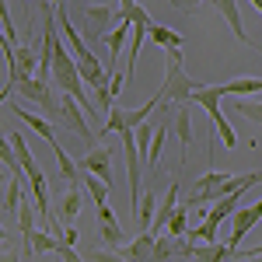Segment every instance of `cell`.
<instances>
[{
	"instance_id": "24",
	"label": "cell",
	"mask_w": 262,
	"mask_h": 262,
	"mask_svg": "<svg viewBox=\"0 0 262 262\" xmlns=\"http://www.w3.org/2000/svg\"><path fill=\"white\" fill-rule=\"evenodd\" d=\"M168 234H185L189 231V210H182V206H175V213L168 217V227H164Z\"/></svg>"
},
{
	"instance_id": "5",
	"label": "cell",
	"mask_w": 262,
	"mask_h": 262,
	"mask_svg": "<svg viewBox=\"0 0 262 262\" xmlns=\"http://www.w3.org/2000/svg\"><path fill=\"white\" fill-rule=\"evenodd\" d=\"M60 116L70 122V129H74V133H77V137H81L88 147H95V133H91V126H88V112H84V105L74 98V95H67V91H63Z\"/></svg>"
},
{
	"instance_id": "12",
	"label": "cell",
	"mask_w": 262,
	"mask_h": 262,
	"mask_svg": "<svg viewBox=\"0 0 262 262\" xmlns=\"http://www.w3.org/2000/svg\"><path fill=\"white\" fill-rule=\"evenodd\" d=\"M98 224H101V242L108 245V248H119V245L126 242V231H122V224L116 221V213L108 210V203L98 206Z\"/></svg>"
},
{
	"instance_id": "2",
	"label": "cell",
	"mask_w": 262,
	"mask_h": 262,
	"mask_svg": "<svg viewBox=\"0 0 262 262\" xmlns=\"http://www.w3.org/2000/svg\"><path fill=\"white\" fill-rule=\"evenodd\" d=\"M221 98H224V84H196L192 88V98H189V105H200V108H206V116L213 119V129H217V137H221L231 150L238 147V137H234V129H231V122L224 119V112H221Z\"/></svg>"
},
{
	"instance_id": "7",
	"label": "cell",
	"mask_w": 262,
	"mask_h": 262,
	"mask_svg": "<svg viewBox=\"0 0 262 262\" xmlns=\"http://www.w3.org/2000/svg\"><path fill=\"white\" fill-rule=\"evenodd\" d=\"M259 221H262V200L252 203V206H238V210H234V224H231V238H227V245L238 248V245L248 238V231H252Z\"/></svg>"
},
{
	"instance_id": "1",
	"label": "cell",
	"mask_w": 262,
	"mask_h": 262,
	"mask_svg": "<svg viewBox=\"0 0 262 262\" xmlns=\"http://www.w3.org/2000/svg\"><path fill=\"white\" fill-rule=\"evenodd\" d=\"M168 53V67H164V84L158 88V95H154V101L161 105V101H175V105H182V101L192 98V77L185 74V63H182V49H164Z\"/></svg>"
},
{
	"instance_id": "20",
	"label": "cell",
	"mask_w": 262,
	"mask_h": 262,
	"mask_svg": "<svg viewBox=\"0 0 262 262\" xmlns=\"http://www.w3.org/2000/svg\"><path fill=\"white\" fill-rule=\"evenodd\" d=\"M77 213H81V189H77V185H70V189H67V196H63V203H60V221H63V227L77 221Z\"/></svg>"
},
{
	"instance_id": "25",
	"label": "cell",
	"mask_w": 262,
	"mask_h": 262,
	"mask_svg": "<svg viewBox=\"0 0 262 262\" xmlns=\"http://www.w3.org/2000/svg\"><path fill=\"white\" fill-rule=\"evenodd\" d=\"M185 238H189V242H217V224L203 221L200 227H192V231H185Z\"/></svg>"
},
{
	"instance_id": "15",
	"label": "cell",
	"mask_w": 262,
	"mask_h": 262,
	"mask_svg": "<svg viewBox=\"0 0 262 262\" xmlns=\"http://www.w3.org/2000/svg\"><path fill=\"white\" fill-rule=\"evenodd\" d=\"M217 11L224 14V21L234 28V35L245 42V46H252V39H248V32H245V25H242V11H238V0H210Z\"/></svg>"
},
{
	"instance_id": "23",
	"label": "cell",
	"mask_w": 262,
	"mask_h": 262,
	"mask_svg": "<svg viewBox=\"0 0 262 262\" xmlns=\"http://www.w3.org/2000/svg\"><path fill=\"white\" fill-rule=\"evenodd\" d=\"M0 161H4V168H11V175H25V168L18 161V150H14L7 133H0Z\"/></svg>"
},
{
	"instance_id": "26",
	"label": "cell",
	"mask_w": 262,
	"mask_h": 262,
	"mask_svg": "<svg viewBox=\"0 0 262 262\" xmlns=\"http://www.w3.org/2000/svg\"><path fill=\"white\" fill-rule=\"evenodd\" d=\"M231 105H234V112H242L245 119L262 126V101H231Z\"/></svg>"
},
{
	"instance_id": "27",
	"label": "cell",
	"mask_w": 262,
	"mask_h": 262,
	"mask_svg": "<svg viewBox=\"0 0 262 262\" xmlns=\"http://www.w3.org/2000/svg\"><path fill=\"white\" fill-rule=\"evenodd\" d=\"M0 25H4V32L11 35V42L18 46V28H14V18H11V7H7V0H0Z\"/></svg>"
},
{
	"instance_id": "30",
	"label": "cell",
	"mask_w": 262,
	"mask_h": 262,
	"mask_svg": "<svg viewBox=\"0 0 262 262\" xmlns=\"http://www.w3.org/2000/svg\"><path fill=\"white\" fill-rule=\"evenodd\" d=\"M11 95H14V81H7L4 88H0V105H4V101L11 98Z\"/></svg>"
},
{
	"instance_id": "3",
	"label": "cell",
	"mask_w": 262,
	"mask_h": 262,
	"mask_svg": "<svg viewBox=\"0 0 262 262\" xmlns=\"http://www.w3.org/2000/svg\"><path fill=\"white\" fill-rule=\"evenodd\" d=\"M158 108V101H143L140 108H126V105H112L108 108V122H105V129L101 133H126V129H137L140 122H147V116Z\"/></svg>"
},
{
	"instance_id": "32",
	"label": "cell",
	"mask_w": 262,
	"mask_h": 262,
	"mask_svg": "<svg viewBox=\"0 0 262 262\" xmlns=\"http://www.w3.org/2000/svg\"><path fill=\"white\" fill-rule=\"evenodd\" d=\"M252 4H255V11H259V14H262V0H252Z\"/></svg>"
},
{
	"instance_id": "31",
	"label": "cell",
	"mask_w": 262,
	"mask_h": 262,
	"mask_svg": "<svg viewBox=\"0 0 262 262\" xmlns=\"http://www.w3.org/2000/svg\"><path fill=\"white\" fill-rule=\"evenodd\" d=\"M7 242V227H4V224H0V245Z\"/></svg>"
},
{
	"instance_id": "8",
	"label": "cell",
	"mask_w": 262,
	"mask_h": 262,
	"mask_svg": "<svg viewBox=\"0 0 262 262\" xmlns=\"http://www.w3.org/2000/svg\"><path fill=\"white\" fill-rule=\"evenodd\" d=\"M39 70V56H35V42H18L14 46V70H11V81L18 84L25 77H35Z\"/></svg>"
},
{
	"instance_id": "10",
	"label": "cell",
	"mask_w": 262,
	"mask_h": 262,
	"mask_svg": "<svg viewBox=\"0 0 262 262\" xmlns=\"http://www.w3.org/2000/svg\"><path fill=\"white\" fill-rule=\"evenodd\" d=\"M11 112H14V116H18V119L25 122L28 129H35V133H39V137H42L46 143H49V147H60V137H56V129H53L49 122L42 119L39 112H28V108H21V105H14V101H11Z\"/></svg>"
},
{
	"instance_id": "33",
	"label": "cell",
	"mask_w": 262,
	"mask_h": 262,
	"mask_svg": "<svg viewBox=\"0 0 262 262\" xmlns=\"http://www.w3.org/2000/svg\"><path fill=\"white\" fill-rule=\"evenodd\" d=\"M0 168H4V161H0Z\"/></svg>"
},
{
	"instance_id": "19",
	"label": "cell",
	"mask_w": 262,
	"mask_h": 262,
	"mask_svg": "<svg viewBox=\"0 0 262 262\" xmlns=\"http://www.w3.org/2000/svg\"><path fill=\"white\" fill-rule=\"evenodd\" d=\"M231 95H238V98H245V95H262V77H238V81L224 84V98H231Z\"/></svg>"
},
{
	"instance_id": "9",
	"label": "cell",
	"mask_w": 262,
	"mask_h": 262,
	"mask_svg": "<svg viewBox=\"0 0 262 262\" xmlns=\"http://www.w3.org/2000/svg\"><path fill=\"white\" fill-rule=\"evenodd\" d=\"M154 259H192V242L185 234H168L154 242Z\"/></svg>"
},
{
	"instance_id": "28",
	"label": "cell",
	"mask_w": 262,
	"mask_h": 262,
	"mask_svg": "<svg viewBox=\"0 0 262 262\" xmlns=\"http://www.w3.org/2000/svg\"><path fill=\"white\" fill-rule=\"evenodd\" d=\"M200 4H203V0H171V7H179V11H185V14H196Z\"/></svg>"
},
{
	"instance_id": "11",
	"label": "cell",
	"mask_w": 262,
	"mask_h": 262,
	"mask_svg": "<svg viewBox=\"0 0 262 262\" xmlns=\"http://www.w3.org/2000/svg\"><path fill=\"white\" fill-rule=\"evenodd\" d=\"M81 168L84 171H95L101 182L112 185V150L108 147H91L88 158H81Z\"/></svg>"
},
{
	"instance_id": "16",
	"label": "cell",
	"mask_w": 262,
	"mask_h": 262,
	"mask_svg": "<svg viewBox=\"0 0 262 262\" xmlns=\"http://www.w3.org/2000/svg\"><path fill=\"white\" fill-rule=\"evenodd\" d=\"M154 203H158V192H154V185H150V189L143 185L140 203H137V210H133V221H137V227H140V231H147V227H150V221H154Z\"/></svg>"
},
{
	"instance_id": "17",
	"label": "cell",
	"mask_w": 262,
	"mask_h": 262,
	"mask_svg": "<svg viewBox=\"0 0 262 262\" xmlns=\"http://www.w3.org/2000/svg\"><path fill=\"white\" fill-rule=\"evenodd\" d=\"M147 35H150L154 46H161V49H182V46H185V39H182L179 32H171V28H164V25H150Z\"/></svg>"
},
{
	"instance_id": "22",
	"label": "cell",
	"mask_w": 262,
	"mask_h": 262,
	"mask_svg": "<svg viewBox=\"0 0 262 262\" xmlns=\"http://www.w3.org/2000/svg\"><path fill=\"white\" fill-rule=\"evenodd\" d=\"M53 154H56V164H60V171H63V179H67V185H81V171H77L74 158L63 150V143H60V147H53Z\"/></svg>"
},
{
	"instance_id": "18",
	"label": "cell",
	"mask_w": 262,
	"mask_h": 262,
	"mask_svg": "<svg viewBox=\"0 0 262 262\" xmlns=\"http://www.w3.org/2000/svg\"><path fill=\"white\" fill-rule=\"evenodd\" d=\"M164 140H168V126H154V137H150V150H147V171H150V179H154V171H158V161H161V150H164Z\"/></svg>"
},
{
	"instance_id": "6",
	"label": "cell",
	"mask_w": 262,
	"mask_h": 262,
	"mask_svg": "<svg viewBox=\"0 0 262 262\" xmlns=\"http://www.w3.org/2000/svg\"><path fill=\"white\" fill-rule=\"evenodd\" d=\"M14 91H18V95H25L28 101H35L42 112H49V116H60V101L53 98V91L46 88V81H42V77H39V81H35V77H25V81L14 84Z\"/></svg>"
},
{
	"instance_id": "4",
	"label": "cell",
	"mask_w": 262,
	"mask_h": 262,
	"mask_svg": "<svg viewBox=\"0 0 262 262\" xmlns=\"http://www.w3.org/2000/svg\"><path fill=\"white\" fill-rule=\"evenodd\" d=\"M119 18L112 7H105V4H88L84 7V39L88 42H98V39H105L108 35V28H112V21Z\"/></svg>"
},
{
	"instance_id": "13",
	"label": "cell",
	"mask_w": 262,
	"mask_h": 262,
	"mask_svg": "<svg viewBox=\"0 0 262 262\" xmlns=\"http://www.w3.org/2000/svg\"><path fill=\"white\" fill-rule=\"evenodd\" d=\"M154 242H158V234L147 227V231H140L137 238L129 245H119V255H126V259H154Z\"/></svg>"
},
{
	"instance_id": "21",
	"label": "cell",
	"mask_w": 262,
	"mask_h": 262,
	"mask_svg": "<svg viewBox=\"0 0 262 262\" xmlns=\"http://www.w3.org/2000/svg\"><path fill=\"white\" fill-rule=\"evenodd\" d=\"M81 185H88V196L95 200V206L108 203V182H101L95 171H84V175H81Z\"/></svg>"
},
{
	"instance_id": "29",
	"label": "cell",
	"mask_w": 262,
	"mask_h": 262,
	"mask_svg": "<svg viewBox=\"0 0 262 262\" xmlns=\"http://www.w3.org/2000/svg\"><path fill=\"white\" fill-rule=\"evenodd\" d=\"M262 245H252V248H234V259H259Z\"/></svg>"
},
{
	"instance_id": "14",
	"label": "cell",
	"mask_w": 262,
	"mask_h": 262,
	"mask_svg": "<svg viewBox=\"0 0 262 262\" xmlns=\"http://www.w3.org/2000/svg\"><path fill=\"white\" fill-rule=\"evenodd\" d=\"M245 192H248V189H234V192H227V196H221V200L213 203V210L206 213V221L221 227V224L227 221V217H234V210H238V200H242Z\"/></svg>"
}]
</instances>
